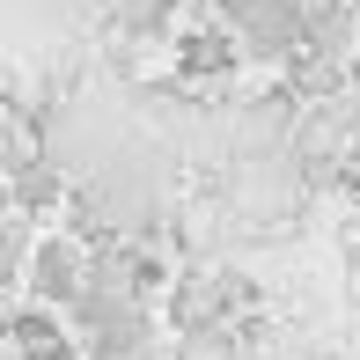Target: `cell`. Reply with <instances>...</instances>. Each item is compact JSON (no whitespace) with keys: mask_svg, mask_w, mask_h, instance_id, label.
<instances>
[{"mask_svg":"<svg viewBox=\"0 0 360 360\" xmlns=\"http://www.w3.org/2000/svg\"><path fill=\"white\" fill-rule=\"evenodd\" d=\"M176 67H184L191 81H221L228 67H236V37H228V22L221 30H184V37H176Z\"/></svg>","mask_w":360,"mask_h":360,"instance_id":"3","label":"cell"},{"mask_svg":"<svg viewBox=\"0 0 360 360\" xmlns=\"http://www.w3.org/2000/svg\"><path fill=\"white\" fill-rule=\"evenodd\" d=\"M236 30H243V44H250V59H302V44H309V0H257Z\"/></svg>","mask_w":360,"mask_h":360,"instance_id":"1","label":"cell"},{"mask_svg":"<svg viewBox=\"0 0 360 360\" xmlns=\"http://www.w3.org/2000/svg\"><path fill=\"white\" fill-rule=\"evenodd\" d=\"M37 338H59L52 302H37V309H15V316H8V346H37Z\"/></svg>","mask_w":360,"mask_h":360,"instance_id":"5","label":"cell"},{"mask_svg":"<svg viewBox=\"0 0 360 360\" xmlns=\"http://www.w3.org/2000/svg\"><path fill=\"white\" fill-rule=\"evenodd\" d=\"M8 199L22 206V214H44V206L59 199V176H52V162H37V155H22L8 169Z\"/></svg>","mask_w":360,"mask_h":360,"instance_id":"4","label":"cell"},{"mask_svg":"<svg viewBox=\"0 0 360 360\" xmlns=\"http://www.w3.org/2000/svg\"><path fill=\"white\" fill-rule=\"evenodd\" d=\"M15 360H81V353H74V338H37V346H22Z\"/></svg>","mask_w":360,"mask_h":360,"instance_id":"7","label":"cell"},{"mask_svg":"<svg viewBox=\"0 0 360 360\" xmlns=\"http://www.w3.org/2000/svg\"><path fill=\"white\" fill-rule=\"evenodd\" d=\"M176 360H236V346H228L221 323H199V331H184V353Z\"/></svg>","mask_w":360,"mask_h":360,"instance_id":"6","label":"cell"},{"mask_svg":"<svg viewBox=\"0 0 360 360\" xmlns=\"http://www.w3.org/2000/svg\"><path fill=\"white\" fill-rule=\"evenodd\" d=\"M133 360H155V353H133Z\"/></svg>","mask_w":360,"mask_h":360,"instance_id":"9","label":"cell"},{"mask_svg":"<svg viewBox=\"0 0 360 360\" xmlns=\"http://www.w3.org/2000/svg\"><path fill=\"white\" fill-rule=\"evenodd\" d=\"M353 15H360V0H353Z\"/></svg>","mask_w":360,"mask_h":360,"instance_id":"10","label":"cell"},{"mask_svg":"<svg viewBox=\"0 0 360 360\" xmlns=\"http://www.w3.org/2000/svg\"><path fill=\"white\" fill-rule=\"evenodd\" d=\"M89 287V265H81L74 236H44L37 250H30V294L52 309H74V294Z\"/></svg>","mask_w":360,"mask_h":360,"instance_id":"2","label":"cell"},{"mask_svg":"<svg viewBox=\"0 0 360 360\" xmlns=\"http://www.w3.org/2000/svg\"><path fill=\"white\" fill-rule=\"evenodd\" d=\"M250 8H257V0H221V22H228V30H236V22H243V15H250Z\"/></svg>","mask_w":360,"mask_h":360,"instance_id":"8","label":"cell"}]
</instances>
